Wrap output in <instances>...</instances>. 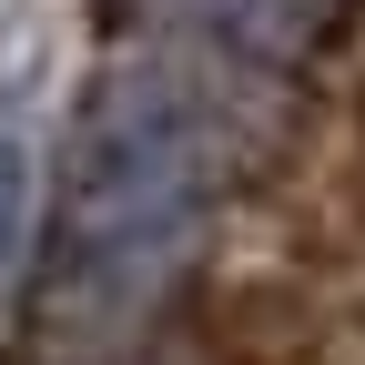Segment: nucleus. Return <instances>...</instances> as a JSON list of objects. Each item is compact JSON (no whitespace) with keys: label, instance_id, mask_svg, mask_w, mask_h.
<instances>
[{"label":"nucleus","instance_id":"1","mask_svg":"<svg viewBox=\"0 0 365 365\" xmlns=\"http://www.w3.org/2000/svg\"><path fill=\"white\" fill-rule=\"evenodd\" d=\"M223 173V132L213 102L173 61H132L91 91V112L71 122V163H61V274L102 304H132L153 274L193 244V223L213 203Z\"/></svg>","mask_w":365,"mask_h":365},{"label":"nucleus","instance_id":"2","mask_svg":"<svg viewBox=\"0 0 365 365\" xmlns=\"http://www.w3.org/2000/svg\"><path fill=\"white\" fill-rule=\"evenodd\" d=\"M153 21H193L213 41H234V51H284L304 31V0H143Z\"/></svg>","mask_w":365,"mask_h":365},{"label":"nucleus","instance_id":"3","mask_svg":"<svg viewBox=\"0 0 365 365\" xmlns=\"http://www.w3.org/2000/svg\"><path fill=\"white\" fill-rule=\"evenodd\" d=\"M21 223H31V143L0 132V274L21 264Z\"/></svg>","mask_w":365,"mask_h":365}]
</instances>
